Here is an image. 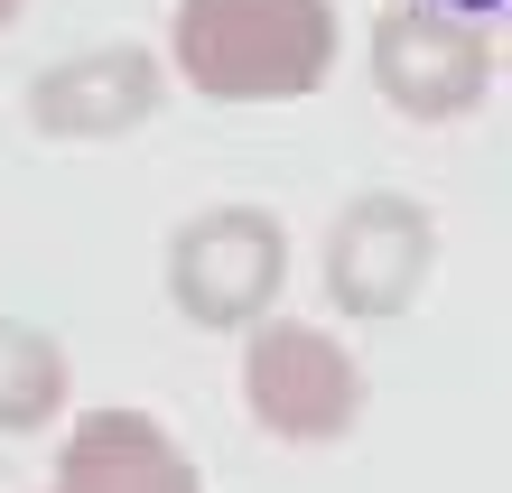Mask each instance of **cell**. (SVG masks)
I'll return each mask as SVG.
<instances>
[{
    "label": "cell",
    "instance_id": "cell-1",
    "mask_svg": "<svg viewBox=\"0 0 512 493\" xmlns=\"http://www.w3.org/2000/svg\"><path fill=\"white\" fill-rule=\"evenodd\" d=\"M336 56V0H177L168 19V66L205 103H308Z\"/></svg>",
    "mask_w": 512,
    "mask_h": 493
},
{
    "label": "cell",
    "instance_id": "cell-2",
    "mask_svg": "<svg viewBox=\"0 0 512 493\" xmlns=\"http://www.w3.org/2000/svg\"><path fill=\"white\" fill-rule=\"evenodd\" d=\"M364 363H354L326 326L308 317H261L243 335V410L261 438H280V447H336L354 438V419H364Z\"/></svg>",
    "mask_w": 512,
    "mask_h": 493
},
{
    "label": "cell",
    "instance_id": "cell-3",
    "mask_svg": "<svg viewBox=\"0 0 512 493\" xmlns=\"http://www.w3.org/2000/svg\"><path fill=\"white\" fill-rule=\"evenodd\" d=\"M280 280L289 233L261 205H205L168 233V298L205 335H252L261 317H280Z\"/></svg>",
    "mask_w": 512,
    "mask_h": 493
},
{
    "label": "cell",
    "instance_id": "cell-4",
    "mask_svg": "<svg viewBox=\"0 0 512 493\" xmlns=\"http://www.w3.org/2000/svg\"><path fill=\"white\" fill-rule=\"evenodd\" d=\"M429 280H438V224L419 196L373 187V196L336 205V224H326V298H336V317H354V326L410 317Z\"/></svg>",
    "mask_w": 512,
    "mask_h": 493
},
{
    "label": "cell",
    "instance_id": "cell-5",
    "mask_svg": "<svg viewBox=\"0 0 512 493\" xmlns=\"http://www.w3.org/2000/svg\"><path fill=\"white\" fill-rule=\"evenodd\" d=\"M373 84L401 121H466L475 103L494 94V28L475 19H447V10H419V0H391L373 19Z\"/></svg>",
    "mask_w": 512,
    "mask_h": 493
},
{
    "label": "cell",
    "instance_id": "cell-6",
    "mask_svg": "<svg viewBox=\"0 0 512 493\" xmlns=\"http://www.w3.org/2000/svg\"><path fill=\"white\" fill-rule=\"evenodd\" d=\"M159 94H168V66L149 47L112 38V47L56 56L28 84V131H47V140H122V131H140L159 112Z\"/></svg>",
    "mask_w": 512,
    "mask_h": 493
},
{
    "label": "cell",
    "instance_id": "cell-7",
    "mask_svg": "<svg viewBox=\"0 0 512 493\" xmlns=\"http://www.w3.org/2000/svg\"><path fill=\"white\" fill-rule=\"evenodd\" d=\"M47 493H205V475H196V456L177 447L168 419L103 400V410L66 419V447H56V484Z\"/></svg>",
    "mask_w": 512,
    "mask_h": 493
},
{
    "label": "cell",
    "instance_id": "cell-8",
    "mask_svg": "<svg viewBox=\"0 0 512 493\" xmlns=\"http://www.w3.org/2000/svg\"><path fill=\"white\" fill-rule=\"evenodd\" d=\"M75 400V363L47 326L0 317V438H28V428H56Z\"/></svg>",
    "mask_w": 512,
    "mask_h": 493
},
{
    "label": "cell",
    "instance_id": "cell-9",
    "mask_svg": "<svg viewBox=\"0 0 512 493\" xmlns=\"http://www.w3.org/2000/svg\"><path fill=\"white\" fill-rule=\"evenodd\" d=\"M419 10H447V19H475V28H485V19L512 10V0H419Z\"/></svg>",
    "mask_w": 512,
    "mask_h": 493
},
{
    "label": "cell",
    "instance_id": "cell-10",
    "mask_svg": "<svg viewBox=\"0 0 512 493\" xmlns=\"http://www.w3.org/2000/svg\"><path fill=\"white\" fill-rule=\"evenodd\" d=\"M19 10H28V0H0V28H10V19H19Z\"/></svg>",
    "mask_w": 512,
    "mask_h": 493
},
{
    "label": "cell",
    "instance_id": "cell-11",
    "mask_svg": "<svg viewBox=\"0 0 512 493\" xmlns=\"http://www.w3.org/2000/svg\"><path fill=\"white\" fill-rule=\"evenodd\" d=\"M503 66H512V47H503Z\"/></svg>",
    "mask_w": 512,
    "mask_h": 493
}]
</instances>
